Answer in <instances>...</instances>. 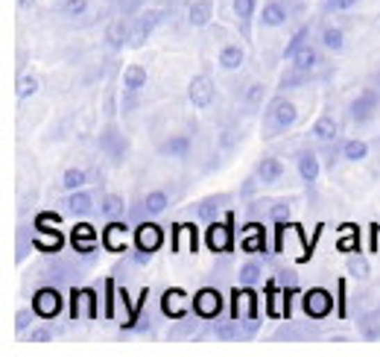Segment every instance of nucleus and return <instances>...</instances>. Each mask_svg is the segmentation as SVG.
Segmentation results:
<instances>
[{
  "instance_id": "nucleus-1",
  "label": "nucleus",
  "mask_w": 380,
  "mask_h": 357,
  "mask_svg": "<svg viewBox=\"0 0 380 357\" xmlns=\"http://www.w3.org/2000/svg\"><path fill=\"white\" fill-rule=\"evenodd\" d=\"M299 123V106L292 103L287 94H275L266 106V114H263V141H272L278 135L290 132L292 126Z\"/></svg>"
},
{
  "instance_id": "nucleus-2",
  "label": "nucleus",
  "mask_w": 380,
  "mask_h": 357,
  "mask_svg": "<svg viewBox=\"0 0 380 357\" xmlns=\"http://www.w3.org/2000/svg\"><path fill=\"white\" fill-rule=\"evenodd\" d=\"M234 211H225V223L214 220L210 225H205V246L214 255H231L234 249Z\"/></svg>"
},
{
  "instance_id": "nucleus-3",
  "label": "nucleus",
  "mask_w": 380,
  "mask_h": 357,
  "mask_svg": "<svg viewBox=\"0 0 380 357\" xmlns=\"http://www.w3.org/2000/svg\"><path fill=\"white\" fill-rule=\"evenodd\" d=\"M377 111H380V88H363L357 91L354 97H351V103H348V120L351 123H372L377 118Z\"/></svg>"
},
{
  "instance_id": "nucleus-4",
  "label": "nucleus",
  "mask_w": 380,
  "mask_h": 357,
  "mask_svg": "<svg viewBox=\"0 0 380 357\" xmlns=\"http://www.w3.org/2000/svg\"><path fill=\"white\" fill-rule=\"evenodd\" d=\"M167 9H140L138 15L132 18V26H129V47H144L149 35L158 30V24L164 21Z\"/></svg>"
},
{
  "instance_id": "nucleus-5",
  "label": "nucleus",
  "mask_w": 380,
  "mask_h": 357,
  "mask_svg": "<svg viewBox=\"0 0 380 357\" xmlns=\"http://www.w3.org/2000/svg\"><path fill=\"white\" fill-rule=\"evenodd\" d=\"M190 302H193V317L205 319V322L220 319L222 308H225V299H222V293L217 287H199L190 296Z\"/></svg>"
},
{
  "instance_id": "nucleus-6",
  "label": "nucleus",
  "mask_w": 380,
  "mask_h": 357,
  "mask_svg": "<svg viewBox=\"0 0 380 357\" xmlns=\"http://www.w3.org/2000/svg\"><path fill=\"white\" fill-rule=\"evenodd\" d=\"M100 150H103V155H108L111 159V164H123L126 161V152H129V141H126V135L120 132V126L115 123V120H108L106 126H103V132H100Z\"/></svg>"
},
{
  "instance_id": "nucleus-7",
  "label": "nucleus",
  "mask_w": 380,
  "mask_h": 357,
  "mask_svg": "<svg viewBox=\"0 0 380 357\" xmlns=\"http://www.w3.org/2000/svg\"><path fill=\"white\" fill-rule=\"evenodd\" d=\"M295 170H299V179L304 182L307 193L313 196L316 184H319V176H322V159H319V152H313L311 147H299V150H295Z\"/></svg>"
},
{
  "instance_id": "nucleus-8",
  "label": "nucleus",
  "mask_w": 380,
  "mask_h": 357,
  "mask_svg": "<svg viewBox=\"0 0 380 357\" xmlns=\"http://www.w3.org/2000/svg\"><path fill=\"white\" fill-rule=\"evenodd\" d=\"M188 100H190V106L193 109H210L214 106V100H217V85L214 79H210L208 74H196L190 82H188Z\"/></svg>"
},
{
  "instance_id": "nucleus-9",
  "label": "nucleus",
  "mask_w": 380,
  "mask_h": 357,
  "mask_svg": "<svg viewBox=\"0 0 380 357\" xmlns=\"http://www.w3.org/2000/svg\"><path fill=\"white\" fill-rule=\"evenodd\" d=\"M333 305H336V299H333L325 287H311V290L304 293V299H301V308H304V313H307L311 319H325V317H331Z\"/></svg>"
},
{
  "instance_id": "nucleus-10",
  "label": "nucleus",
  "mask_w": 380,
  "mask_h": 357,
  "mask_svg": "<svg viewBox=\"0 0 380 357\" xmlns=\"http://www.w3.org/2000/svg\"><path fill=\"white\" fill-rule=\"evenodd\" d=\"M33 308H35V313L41 319H56L59 313L65 310V299H62V293L56 290V287H38L35 290V296H33Z\"/></svg>"
},
{
  "instance_id": "nucleus-11",
  "label": "nucleus",
  "mask_w": 380,
  "mask_h": 357,
  "mask_svg": "<svg viewBox=\"0 0 380 357\" xmlns=\"http://www.w3.org/2000/svg\"><path fill=\"white\" fill-rule=\"evenodd\" d=\"M161 313L167 319H185L188 313H193V302H190V296L181 290V287H170V290H164L161 296Z\"/></svg>"
},
{
  "instance_id": "nucleus-12",
  "label": "nucleus",
  "mask_w": 380,
  "mask_h": 357,
  "mask_svg": "<svg viewBox=\"0 0 380 357\" xmlns=\"http://www.w3.org/2000/svg\"><path fill=\"white\" fill-rule=\"evenodd\" d=\"M161 246H164V228L158 223L144 220V223L135 225V249L156 255Z\"/></svg>"
},
{
  "instance_id": "nucleus-13",
  "label": "nucleus",
  "mask_w": 380,
  "mask_h": 357,
  "mask_svg": "<svg viewBox=\"0 0 380 357\" xmlns=\"http://www.w3.org/2000/svg\"><path fill=\"white\" fill-rule=\"evenodd\" d=\"M290 18H292V9L287 0H266L258 12V24L266 26V30H272V26L278 30V26H284Z\"/></svg>"
},
{
  "instance_id": "nucleus-14",
  "label": "nucleus",
  "mask_w": 380,
  "mask_h": 357,
  "mask_svg": "<svg viewBox=\"0 0 380 357\" xmlns=\"http://www.w3.org/2000/svg\"><path fill=\"white\" fill-rule=\"evenodd\" d=\"M158 152L164 155V159H173V161H188L190 152H193V138L185 135V132H176V135H167L161 141Z\"/></svg>"
},
{
  "instance_id": "nucleus-15",
  "label": "nucleus",
  "mask_w": 380,
  "mask_h": 357,
  "mask_svg": "<svg viewBox=\"0 0 380 357\" xmlns=\"http://www.w3.org/2000/svg\"><path fill=\"white\" fill-rule=\"evenodd\" d=\"M311 138L322 147L336 144V141H340V120H336L331 111L319 114V118L313 120V126H311Z\"/></svg>"
},
{
  "instance_id": "nucleus-16",
  "label": "nucleus",
  "mask_w": 380,
  "mask_h": 357,
  "mask_svg": "<svg viewBox=\"0 0 380 357\" xmlns=\"http://www.w3.org/2000/svg\"><path fill=\"white\" fill-rule=\"evenodd\" d=\"M103 244L108 252H126V246L135 244V235H129V225L123 220H108L103 232Z\"/></svg>"
},
{
  "instance_id": "nucleus-17",
  "label": "nucleus",
  "mask_w": 380,
  "mask_h": 357,
  "mask_svg": "<svg viewBox=\"0 0 380 357\" xmlns=\"http://www.w3.org/2000/svg\"><path fill=\"white\" fill-rule=\"evenodd\" d=\"M287 167H284V159L281 155H261L258 159V167H255V176L261 179V184H278L281 179H284Z\"/></svg>"
},
{
  "instance_id": "nucleus-18",
  "label": "nucleus",
  "mask_w": 380,
  "mask_h": 357,
  "mask_svg": "<svg viewBox=\"0 0 380 357\" xmlns=\"http://www.w3.org/2000/svg\"><path fill=\"white\" fill-rule=\"evenodd\" d=\"M231 199V193H214V196H205V199H199V203L193 205V217L199 220L202 225H210L217 217H220V211H222V205Z\"/></svg>"
},
{
  "instance_id": "nucleus-19",
  "label": "nucleus",
  "mask_w": 380,
  "mask_h": 357,
  "mask_svg": "<svg viewBox=\"0 0 380 357\" xmlns=\"http://www.w3.org/2000/svg\"><path fill=\"white\" fill-rule=\"evenodd\" d=\"M167 208H170V193H167L164 188H156L138 203L135 217H158V214H164Z\"/></svg>"
},
{
  "instance_id": "nucleus-20",
  "label": "nucleus",
  "mask_w": 380,
  "mask_h": 357,
  "mask_svg": "<svg viewBox=\"0 0 380 357\" xmlns=\"http://www.w3.org/2000/svg\"><path fill=\"white\" fill-rule=\"evenodd\" d=\"M65 211L67 214H74V217H91V214H94V193L91 191H85V188H79V191H70L67 196H65Z\"/></svg>"
},
{
  "instance_id": "nucleus-21",
  "label": "nucleus",
  "mask_w": 380,
  "mask_h": 357,
  "mask_svg": "<svg viewBox=\"0 0 380 357\" xmlns=\"http://www.w3.org/2000/svg\"><path fill=\"white\" fill-rule=\"evenodd\" d=\"M319 45H322V50H328V53H345V47H348V35H345V30L342 26H336V24H322L319 26Z\"/></svg>"
},
{
  "instance_id": "nucleus-22",
  "label": "nucleus",
  "mask_w": 380,
  "mask_h": 357,
  "mask_svg": "<svg viewBox=\"0 0 380 357\" xmlns=\"http://www.w3.org/2000/svg\"><path fill=\"white\" fill-rule=\"evenodd\" d=\"M231 9H234V18H237L243 38L251 41V24L258 18V0H231Z\"/></svg>"
},
{
  "instance_id": "nucleus-23",
  "label": "nucleus",
  "mask_w": 380,
  "mask_h": 357,
  "mask_svg": "<svg viewBox=\"0 0 380 357\" xmlns=\"http://www.w3.org/2000/svg\"><path fill=\"white\" fill-rule=\"evenodd\" d=\"M129 21L126 18H115L108 26H106V47L108 50H123V47H129Z\"/></svg>"
},
{
  "instance_id": "nucleus-24",
  "label": "nucleus",
  "mask_w": 380,
  "mask_h": 357,
  "mask_svg": "<svg viewBox=\"0 0 380 357\" xmlns=\"http://www.w3.org/2000/svg\"><path fill=\"white\" fill-rule=\"evenodd\" d=\"M290 65H292L295 70H301V74H316L319 65H322V56H319V50L311 45V41H307V45H304L301 50H295V53H292Z\"/></svg>"
},
{
  "instance_id": "nucleus-25",
  "label": "nucleus",
  "mask_w": 380,
  "mask_h": 357,
  "mask_svg": "<svg viewBox=\"0 0 380 357\" xmlns=\"http://www.w3.org/2000/svg\"><path fill=\"white\" fill-rule=\"evenodd\" d=\"M214 21V0H190L188 3V24L193 30H202Z\"/></svg>"
},
{
  "instance_id": "nucleus-26",
  "label": "nucleus",
  "mask_w": 380,
  "mask_h": 357,
  "mask_svg": "<svg viewBox=\"0 0 380 357\" xmlns=\"http://www.w3.org/2000/svg\"><path fill=\"white\" fill-rule=\"evenodd\" d=\"M243 252H266V232L258 220H249L243 225V240H240Z\"/></svg>"
},
{
  "instance_id": "nucleus-27",
  "label": "nucleus",
  "mask_w": 380,
  "mask_h": 357,
  "mask_svg": "<svg viewBox=\"0 0 380 357\" xmlns=\"http://www.w3.org/2000/svg\"><path fill=\"white\" fill-rule=\"evenodd\" d=\"M147 82H149V74L144 65H126V70H123V91L126 94H140L147 88Z\"/></svg>"
},
{
  "instance_id": "nucleus-28",
  "label": "nucleus",
  "mask_w": 380,
  "mask_h": 357,
  "mask_svg": "<svg viewBox=\"0 0 380 357\" xmlns=\"http://www.w3.org/2000/svg\"><path fill=\"white\" fill-rule=\"evenodd\" d=\"M217 65L222 68V70H240L243 65H246V50H243V45H225L220 53H217Z\"/></svg>"
},
{
  "instance_id": "nucleus-29",
  "label": "nucleus",
  "mask_w": 380,
  "mask_h": 357,
  "mask_svg": "<svg viewBox=\"0 0 380 357\" xmlns=\"http://www.w3.org/2000/svg\"><path fill=\"white\" fill-rule=\"evenodd\" d=\"M33 246L41 249V252H47V255H53V252H59V249L65 246V237H62L59 228L38 225V235H35V240H33Z\"/></svg>"
},
{
  "instance_id": "nucleus-30",
  "label": "nucleus",
  "mask_w": 380,
  "mask_h": 357,
  "mask_svg": "<svg viewBox=\"0 0 380 357\" xmlns=\"http://www.w3.org/2000/svg\"><path fill=\"white\" fill-rule=\"evenodd\" d=\"M74 246L79 255H94L97 252V232H94V225L91 223H76L74 228Z\"/></svg>"
},
{
  "instance_id": "nucleus-31",
  "label": "nucleus",
  "mask_w": 380,
  "mask_h": 357,
  "mask_svg": "<svg viewBox=\"0 0 380 357\" xmlns=\"http://www.w3.org/2000/svg\"><path fill=\"white\" fill-rule=\"evenodd\" d=\"M214 334L220 342H240V334H243V328H240V317H229V319H217L214 322Z\"/></svg>"
},
{
  "instance_id": "nucleus-32",
  "label": "nucleus",
  "mask_w": 380,
  "mask_h": 357,
  "mask_svg": "<svg viewBox=\"0 0 380 357\" xmlns=\"http://www.w3.org/2000/svg\"><path fill=\"white\" fill-rule=\"evenodd\" d=\"M261 281H263V264L258 258H249L237 269V284H240V287H258Z\"/></svg>"
},
{
  "instance_id": "nucleus-33",
  "label": "nucleus",
  "mask_w": 380,
  "mask_h": 357,
  "mask_svg": "<svg viewBox=\"0 0 380 357\" xmlns=\"http://www.w3.org/2000/svg\"><path fill=\"white\" fill-rule=\"evenodd\" d=\"M266 97H270V88H266L263 82H251L249 88L243 91V111L246 114H255L266 103Z\"/></svg>"
},
{
  "instance_id": "nucleus-34",
  "label": "nucleus",
  "mask_w": 380,
  "mask_h": 357,
  "mask_svg": "<svg viewBox=\"0 0 380 357\" xmlns=\"http://www.w3.org/2000/svg\"><path fill=\"white\" fill-rule=\"evenodd\" d=\"M340 155L345 161H351V164L365 161V159H369V144H365L363 138H345L340 144Z\"/></svg>"
},
{
  "instance_id": "nucleus-35",
  "label": "nucleus",
  "mask_w": 380,
  "mask_h": 357,
  "mask_svg": "<svg viewBox=\"0 0 380 357\" xmlns=\"http://www.w3.org/2000/svg\"><path fill=\"white\" fill-rule=\"evenodd\" d=\"M100 214L106 220H123L126 214H129V205H126V199L120 193H106L103 205H100Z\"/></svg>"
},
{
  "instance_id": "nucleus-36",
  "label": "nucleus",
  "mask_w": 380,
  "mask_h": 357,
  "mask_svg": "<svg viewBox=\"0 0 380 357\" xmlns=\"http://www.w3.org/2000/svg\"><path fill=\"white\" fill-rule=\"evenodd\" d=\"M38 88H41V82H38L35 74H30V70H18V77H15V97L21 100V103H24V100H30V97H35Z\"/></svg>"
},
{
  "instance_id": "nucleus-37",
  "label": "nucleus",
  "mask_w": 380,
  "mask_h": 357,
  "mask_svg": "<svg viewBox=\"0 0 380 357\" xmlns=\"http://www.w3.org/2000/svg\"><path fill=\"white\" fill-rule=\"evenodd\" d=\"M311 77L313 74H301V70H295L292 65L281 74V79H278V88L275 91H281V94H287V91H292V88H301V85H307L311 82Z\"/></svg>"
},
{
  "instance_id": "nucleus-38",
  "label": "nucleus",
  "mask_w": 380,
  "mask_h": 357,
  "mask_svg": "<svg viewBox=\"0 0 380 357\" xmlns=\"http://www.w3.org/2000/svg\"><path fill=\"white\" fill-rule=\"evenodd\" d=\"M357 331H360V340L377 342L380 340V317L377 313H363L360 322H357Z\"/></svg>"
},
{
  "instance_id": "nucleus-39",
  "label": "nucleus",
  "mask_w": 380,
  "mask_h": 357,
  "mask_svg": "<svg viewBox=\"0 0 380 357\" xmlns=\"http://www.w3.org/2000/svg\"><path fill=\"white\" fill-rule=\"evenodd\" d=\"M311 30H313V24H311V21H304V24L299 26V30L292 33L290 45L284 47V53H281V59H284V62H290V59H292V53H295V50H301V47L307 45V38H311Z\"/></svg>"
},
{
  "instance_id": "nucleus-40",
  "label": "nucleus",
  "mask_w": 380,
  "mask_h": 357,
  "mask_svg": "<svg viewBox=\"0 0 380 357\" xmlns=\"http://www.w3.org/2000/svg\"><path fill=\"white\" fill-rule=\"evenodd\" d=\"M88 184V170H82V167H67L65 173H62V191H79V188H85Z\"/></svg>"
},
{
  "instance_id": "nucleus-41",
  "label": "nucleus",
  "mask_w": 380,
  "mask_h": 357,
  "mask_svg": "<svg viewBox=\"0 0 380 357\" xmlns=\"http://www.w3.org/2000/svg\"><path fill=\"white\" fill-rule=\"evenodd\" d=\"M345 269H348V276L351 278H360V281H365L372 276V264H369V258L365 255H348V261H345Z\"/></svg>"
},
{
  "instance_id": "nucleus-42",
  "label": "nucleus",
  "mask_w": 380,
  "mask_h": 357,
  "mask_svg": "<svg viewBox=\"0 0 380 357\" xmlns=\"http://www.w3.org/2000/svg\"><path fill=\"white\" fill-rule=\"evenodd\" d=\"M117 302H120V290H117L115 278L108 276V278H106V299H103V317H106V319H115Z\"/></svg>"
},
{
  "instance_id": "nucleus-43",
  "label": "nucleus",
  "mask_w": 380,
  "mask_h": 357,
  "mask_svg": "<svg viewBox=\"0 0 380 357\" xmlns=\"http://www.w3.org/2000/svg\"><path fill=\"white\" fill-rule=\"evenodd\" d=\"M196 337V322H188V319H176V325L167 331V340H190Z\"/></svg>"
},
{
  "instance_id": "nucleus-44",
  "label": "nucleus",
  "mask_w": 380,
  "mask_h": 357,
  "mask_svg": "<svg viewBox=\"0 0 380 357\" xmlns=\"http://www.w3.org/2000/svg\"><path fill=\"white\" fill-rule=\"evenodd\" d=\"M35 317H38V313H35L33 305L18 308V313H15V334H26V331H30V325H33Z\"/></svg>"
},
{
  "instance_id": "nucleus-45",
  "label": "nucleus",
  "mask_w": 380,
  "mask_h": 357,
  "mask_svg": "<svg viewBox=\"0 0 380 357\" xmlns=\"http://www.w3.org/2000/svg\"><path fill=\"white\" fill-rule=\"evenodd\" d=\"M59 12L65 18H82L88 12V0H62Z\"/></svg>"
},
{
  "instance_id": "nucleus-46",
  "label": "nucleus",
  "mask_w": 380,
  "mask_h": 357,
  "mask_svg": "<svg viewBox=\"0 0 380 357\" xmlns=\"http://www.w3.org/2000/svg\"><path fill=\"white\" fill-rule=\"evenodd\" d=\"M79 296H82V308H85V317H88V319H97V317H100V310H97V302H100V299H97V290H94V287H85V290H79Z\"/></svg>"
},
{
  "instance_id": "nucleus-47",
  "label": "nucleus",
  "mask_w": 380,
  "mask_h": 357,
  "mask_svg": "<svg viewBox=\"0 0 380 357\" xmlns=\"http://www.w3.org/2000/svg\"><path fill=\"white\" fill-rule=\"evenodd\" d=\"M26 340H30V342H53L56 331H53L50 325H38V328H33V331L26 334Z\"/></svg>"
},
{
  "instance_id": "nucleus-48",
  "label": "nucleus",
  "mask_w": 380,
  "mask_h": 357,
  "mask_svg": "<svg viewBox=\"0 0 380 357\" xmlns=\"http://www.w3.org/2000/svg\"><path fill=\"white\" fill-rule=\"evenodd\" d=\"M360 0H325L322 3V9L325 12H351V9H357Z\"/></svg>"
},
{
  "instance_id": "nucleus-49",
  "label": "nucleus",
  "mask_w": 380,
  "mask_h": 357,
  "mask_svg": "<svg viewBox=\"0 0 380 357\" xmlns=\"http://www.w3.org/2000/svg\"><path fill=\"white\" fill-rule=\"evenodd\" d=\"M258 184H261V179H258L255 173L246 176V179H243V184H240V193H237V196H240L243 203H246V199H251V196L258 193Z\"/></svg>"
},
{
  "instance_id": "nucleus-50",
  "label": "nucleus",
  "mask_w": 380,
  "mask_h": 357,
  "mask_svg": "<svg viewBox=\"0 0 380 357\" xmlns=\"http://www.w3.org/2000/svg\"><path fill=\"white\" fill-rule=\"evenodd\" d=\"M336 317L345 319L348 317V302H345V278H340L336 284Z\"/></svg>"
},
{
  "instance_id": "nucleus-51",
  "label": "nucleus",
  "mask_w": 380,
  "mask_h": 357,
  "mask_svg": "<svg viewBox=\"0 0 380 357\" xmlns=\"http://www.w3.org/2000/svg\"><path fill=\"white\" fill-rule=\"evenodd\" d=\"M15 3H18V9H24V12H30L35 3H38V0H15Z\"/></svg>"
},
{
  "instance_id": "nucleus-52",
  "label": "nucleus",
  "mask_w": 380,
  "mask_h": 357,
  "mask_svg": "<svg viewBox=\"0 0 380 357\" xmlns=\"http://www.w3.org/2000/svg\"><path fill=\"white\" fill-rule=\"evenodd\" d=\"M158 3H161V9H167V12H170V6L181 3V0H158Z\"/></svg>"
},
{
  "instance_id": "nucleus-53",
  "label": "nucleus",
  "mask_w": 380,
  "mask_h": 357,
  "mask_svg": "<svg viewBox=\"0 0 380 357\" xmlns=\"http://www.w3.org/2000/svg\"><path fill=\"white\" fill-rule=\"evenodd\" d=\"M374 30H380V15H377V21H374Z\"/></svg>"
}]
</instances>
